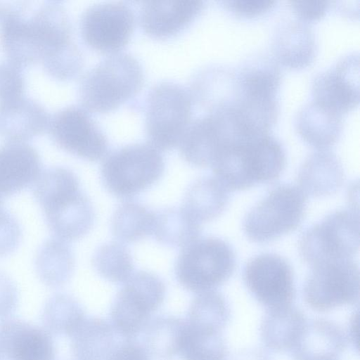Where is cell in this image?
<instances>
[{"label": "cell", "instance_id": "1f68e13d", "mask_svg": "<svg viewBox=\"0 0 360 360\" xmlns=\"http://www.w3.org/2000/svg\"><path fill=\"white\" fill-rule=\"evenodd\" d=\"M86 318L79 302L63 293L56 294L47 300L41 314L45 329L51 334L70 337Z\"/></svg>", "mask_w": 360, "mask_h": 360}, {"label": "cell", "instance_id": "7402d4cb", "mask_svg": "<svg viewBox=\"0 0 360 360\" xmlns=\"http://www.w3.org/2000/svg\"><path fill=\"white\" fill-rule=\"evenodd\" d=\"M273 51L277 60L284 66L291 69L305 68L316 56L314 34L304 22L285 23L275 34Z\"/></svg>", "mask_w": 360, "mask_h": 360}, {"label": "cell", "instance_id": "f35d334b", "mask_svg": "<svg viewBox=\"0 0 360 360\" xmlns=\"http://www.w3.org/2000/svg\"><path fill=\"white\" fill-rule=\"evenodd\" d=\"M18 290L11 278L0 271V319H7L15 310Z\"/></svg>", "mask_w": 360, "mask_h": 360}, {"label": "cell", "instance_id": "7a4b0ae2", "mask_svg": "<svg viewBox=\"0 0 360 360\" xmlns=\"http://www.w3.org/2000/svg\"><path fill=\"white\" fill-rule=\"evenodd\" d=\"M143 72L128 53H114L97 64L83 77L79 98L85 110L110 112L136 96L142 89Z\"/></svg>", "mask_w": 360, "mask_h": 360}, {"label": "cell", "instance_id": "60d3db41", "mask_svg": "<svg viewBox=\"0 0 360 360\" xmlns=\"http://www.w3.org/2000/svg\"><path fill=\"white\" fill-rule=\"evenodd\" d=\"M226 360H270L269 356L258 349H244L235 352Z\"/></svg>", "mask_w": 360, "mask_h": 360}, {"label": "cell", "instance_id": "d590c367", "mask_svg": "<svg viewBox=\"0 0 360 360\" xmlns=\"http://www.w3.org/2000/svg\"><path fill=\"white\" fill-rule=\"evenodd\" d=\"M23 88L22 75L13 63L0 65V98L1 101L20 96Z\"/></svg>", "mask_w": 360, "mask_h": 360}, {"label": "cell", "instance_id": "8d00e7d4", "mask_svg": "<svg viewBox=\"0 0 360 360\" xmlns=\"http://www.w3.org/2000/svg\"><path fill=\"white\" fill-rule=\"evenodd\" d=\"M226 8L241 18H253L270 11L276 4L274 0H225Z\"/></svg>", "mask_w": 360, "mask_h": 360}, {"label": "cell", "instance_id": "b9f144b4", "mask_svg": "<svg viewBox=\"0 0 360 360\" xmlns=\"http://www.w3.org/2000/svg\"><path fill=\"white\" fill-rule=\"evenodd\" d=\"M1 356H2V355H1V352H0V360H1Z\"/></svg>", "mask_w": 360, "mask_h": 360}, {"label": "cell", "instance_id": "74e56055", "mask_svg": "<svg viewBox=\"0 0 360 360\" xmlns=\"http://www.w3.org/2000/svg\"><path fill=\"white\" fill-rule=\"evenodd\" d=\"M331 1L327 0H292L290 6L297 16L303 21H314L323 17Z\"/></svg>", "mask_w": 360, "mask_h": 360}, {"label": "cell", "instance_id": "8992f818", "mask_svg": "<svg viewBox=\"0 0 360 360\" xmlns=\"http://www.w3.org/2000/svg\"><path fill=\"white\" fill-rule=\"evenodd\" d=\"M306 202L307 195L297 186H277L245 216V235L253 242L266 243L295 230L303 220Z\"/></svg>", "mask_w": 360, "mask_h": 360}, {"label": "cell", "instance_id": "4dcf8cb0", "mask_svg": "<svg viewBox=\"0 0 360 360\" xmlns=\"http://www.w3.org/2000/svg\"><path fill=\"white\" fill-rule=\"evenodd\" d=\"M154 212L135 201L119 205L111 219L112 235L120 241L133 243L152 233Z\"/></svg>", "mask_w": 360, "mask_h": 360}, {"label": "cell", "instance_id": "ba28073f", "mask_svg": "<svg viewBox=\"0 0 360 360\" xmlns=\"http://www.w3.org/2000/svg\"><path fill=\"white\" fill-rule=\"evenodd\" d=\"M165 296V285L159 276L146 271L133 273L111 307L110 324L115 332L126 340H133L144 330Z\"/></svg>", "mask_w": 360, "mask_h": 360}, {"label": "cell", "instance_id": "5b68a950", "mask_svg": "<svg viewBox=\"0 0 360 360\" xmlns=\"http://www.w3.org/2000/svg\"><path fill=\"white\" fill-rule=\"evenodd\" d=\"M146 101L148 144L158 150L174 148L190 123L191 94L179 84L163 82L151 89Z\"/></svg>", "mask_w": 360, "mask_h": 360}, {"label": "cell", "instance_id": "cb8c5ba5", "mask_svg": "<svg viewBox=\"0 0 360 360\" xmlns=\"http://www.w3.org/2000/svg\"><path fill=\"white\" fill-rule=\"evenodd\" d=\"M307 319L291 305L268 309L260 325V337L271 351L289 352L299 338Z\"/></svg>", "mask_w": 360, "mask_h": 360}, {"label": "cell", "instance_id": "d4e9b609", "mask_svg": "<svg viewBox=\"0 0 360 360\" xmlns=\"http://www.w3.org/2000/svg\"><path fill=\"white\" fill-rule=\"evenodd\" d=\"M115 333L105 320L85 318L70 337L75 360H106L116 346Z\"/></svg>", "mask_w": 360, "mask_h": 360}, {"label": "cell", "instance_id": "83f0119b", "mask_svg": "<svg viewBox=\"0 0 360 360\" xmlns=\"http://www.w3.org/2000/svg\"><path fill=\"white\" fill-rule=\"evenodd\" d=\"M200 223L183 207H168L154 212L152 235L169 247H184L198 239Z\"/></svg>", "mask_w": 360, "mask_h": 360}, {"label": "cell", "instance_id": "7c38bea8", "mask_svg": "<svg viewBox=\"0 0 360 360\" xmlns=\"http://www.w3.org/2000/svg\"><path fill=\"white\" fill-rule=\"evenodd\" d=\"M49 126L56 143L77 157L97 161L108 152L105 136L83 108L70 106L58 111Z\"/></svg>", "mask_w": 360, "mask_h": 360}, {"label": "cell", "instance_id": "f1b7e54d", "mask_svg": "<svg viewBox=\"0 0 360 360\" xmlns=\"http://www.w3.org/2000/svg\"><path fill=\"white\" fill-rule=\"evenodd\" d=\"M37 273L47 286L60 287L71 278L75 259L70 247L62 240H47L38 250L35 262Z\"/></svg>", "mask_w": 360, "mask_h": 360}, {"label": "cell", "instance_id": "9a60e30c", "mask_svg": "<svg viewBox=\"0 0 360 360\" xmlns=\"http://www.w3.org/2000/svg\"><path fill=\"white\" fill-rule=\"evenodd\" d=\"M232 139L224 115L219 111L209 112L189 123L179 143L180 153L191 165L211 166L219 150Z\"/></svg>", "mask_w": 360, "mask_h": 360}, {"label": "cell", "instance_id": "3957f363", "mask_svg": "<svg viewBox=\"0 0 360 360\" xmlns=\"http://www.w3.org/2000/svg\"><path fill=\"white\" fill-rule=\"evenodd\" d=\"M164 169V159L158 150L148 143H134L109 154L102 163L101 175L110 193L126 198L150 187Z\"/></svg>", "mask_w": 360, "mask_h": 360}, {"label": "cell", "instance_id": "e575fe53", "mask_svg": "<svg viewBox=\"0 0 360 360\" xmlns=\"http://www.w3.org/2000/svg\"><path fill=\"white\" fill-rule=\"evenodd\" d=\"M0 197V258L9 255L21 240V229L15 217L3 205Z\"/></svg>", "mask_w": 360, "mask_h": 360}, {"label": "cell", "instance_id": "4fadbf2b", "mask_svg": "<svg viewBox=\"0 0 360 360\" xmlns=\"http://www.w3.org/2000/svg\"><path fill=\"white\" fill-rule=\"evenodd\" d=\"M131 9L122 2L103 3L89 7L81 20V32L91 49L113 53L128 43L134 27Z\"/></svg>", "mask_w": 360, "mask_h": 360}, {"label": "cell", "instance_id": "52a82bcc", "mask_svg": "<svg viewBox=\"0 0 360 360\" xmlns=\"http://www.w3.org/2000/svg\"><path fill=\"white\" fill-rule=\"evenodd\" d=\"M359 248V219L354 209L333 212L306 230L299 241V251L311 266L349 259Z\"/></svg>", "mask_w": 360, "mask_h": 360}, {"label": "cell", "instance_id": "e0dca14e", "mask_svg": "<svg viewBox=\"0 0 360 360\" xmlns=\"http://www.w3.org/2000/svg\"><path fill=\"white\" fill-rule=\"evenodd\" d=\"M204 4L199 0L143 2L140 13L141 26L153 38H169L191 22L202 11Z\"/></svg>", "mask_w": 360, "mask_h": 360}, {"label": "cell", "instance_id": "6da1fadb", "mask_svg": "<svg viewBox=\"0 0 360 360\" xmlns=\"http://www.w3.org/2000/svg\"><path fill=\"white\" fill-rule=\"evenodd\" d=\"M281 143L269 133L226 143L211 167L228 191H241L277 179L285 166Z\"/></svg>", "mask_w": 360, "mask_h": 360}, {"label": "cell", "instance_id": "d6986e66", "mask_svg": "<svg viewBox=\"0 0 360 360\" xmlns=\"http://www.w3.org/2000/svg\"><path fill=\"white\" fill-rule=\"evenodd\" d=\"M347 338L332 321L307 320L289 352L293 360H336L346 348Z\"/></svg>", "mask_w": 360, "mask_h": 360}, {"label": "cell", "instance_id": "30bf717a", "mask_svg": "<svg viewBox=\"0 0 360 360\" xmlns=\"http://www.w3.org/2000/svg\"><path fill=\"white\" fill-rule=\"evenodd\" d=\"M55 236L63 241L79 239L93 226L95 213L79 186H68L37 200Z\"/></svg>", "mask_w": 360, "mask_h": 360}, {"label": "cell", "instance_id": "ffe728a7", "mask_svg": "<svg viewBox=\"0 0 360 360\" xmlns=\"http://www.w3.org/2000/svg\"><path fill=\"white\" fill-rule=\"evenodd\" d=\"M345 179L341 162L330 151L319 150L310 154L300 167L297 182L301 191L311 197H323L335 193Z\"/></svg>", "mask_w": 360, "mask_h": 360}, {"label": "cell", "instance_id": "ac0fdd59", "mask_svg": "<svg viewBox=\"0 0 360 360\" xmlns=\"http://www.w3.org/2000/svg\"><path fill=\"white\" fill-rule=\"evenodd\" d=\"M41 172L38 153L20 141L0 146V197L9 196L34 184Z\"/></svg>", "mask_w": 360, "mask_h": 360}, {"label": "cell", "instance_id": "484cf974", "mask_svg": "<svg viewBox=\"0 0 360 360\" xmlns=\"http://www.w3.org/2000/svg\"><path fill=\"white\" fill-rule=\"evenodd\" d=\"M228 192L215 177H202L187 189L183 208L199 223L211 221L224 210Z\"/></svg>", "mask_w": 360, "mask_h": 360}, {"label": "cell", "instance_id": "8fae6325", "mask_svg": "<svg viewBox=\"0 0 360 360\" xmlns=\"http://www.w3.org/2000/svg\"><path fill=\"white\" fill-rule=\"evenodd\" d=\"M243 280L253 297L268 309L291 305L295 299L292 268L276 254L251 259L245 266Z\"/></svg>", "mask_w": 360, "mask_h": 360}, {"label": "cell", "instance_id": "44dd1931", "mask_svg": "<svg viewBox=\"0 0 360 360\" xmlns=\"http://www.w3.org/2000/svg\"><path fill=\"white\" fill-rule=\"evenodd\" d=\"M1 101L0 134L9 141L23 142L49 124L44 109L32 100L20 96Z\"/></svg>", "mask_w": 360, "mask_h": 360}, {"label": "cell", "instance_id": "9c48e42d", "mask_svg": "<svg viewBox=\"0 0 360 360\" xmlns=\"http://www.w3.org/2000/svg\"><path fill=\"white\" fill-rule=\"evenodd\" d=\"M359 297V269L351 259L312 266L303 286L305 303L317 311L354 304L358 302Z\"/></svg>", "mask_w": 360, "mask_h": 360}, {"label": "cell", "instance_id": "d6a6232c", "mask_svg": "<svg viewBox=\"0 0 360 360\" xmlns=\"http://www.w3.org/2000/svg\"><path fill=\"white\" fill-rule=\"evenodd\" d=\"M92 263L104 278L114 283H124L133 274L131 255L122 244L110 242L100 246L94 252Z\"/></svg>", "mask_w": 360, "mask_h": 360}, {"label": "cell", "instance_id": "603a6c76", "mask_svg": "<svg viewBox=\"0 0 360 360\" xmlns=\"http://www.w3.org/2000/svg\"><path fill=\"white\" fill-rule=\"evenodd\" d=\"M295 128L309 145L323 150L333 146L342 130V115L311 100L297 113Z\"/></svg>", "mask_w": 360, "mask_h": 360}, {"label": "cell", "instance_id": "2e32d148", "mask_svg": "<svg viewBox=\"0 0 360 360\" xmlns=\"http://www.w3.org/2000/svg\"><path fill=\"white\" fill-rule=\"evenodd\" d=\"M0 352L9 360H55L56 357L49 332L13 319L0 322Z\"/></svg>", "mask_w": 360, "mask_h": 360}, {"label": "cell", "instance_id": "5bb4252c", "mask_svg": "<svg viewBox=\"0 0 360 360\" xmlns=\"http://www.w3.org/2000/svg\"><path fill=\"white\" fill-rule=\"evenodd\" d=\"M314 101L340 115L359 102V56L352 52L340 58L312 80Z\"/></svg>", "mask_w": 360, "mask_h": 360}, {"label": "cell", "instance_id": "836d02e7", "mask_svg": "<svg viewBox=\"0 0 360 360\" xmlns=\"http://www.w3.org/2000/svg\"><path fill=\"white\" fill-rule=\"evenodd\" d=\"M180 354L183 360H226L229 355L221 332L193 329L188 324Z\"/></svg>", "mask_w": 360, "mask_h": 360}, {"label": "cell", "instance_id": "4316f807", "mask_svg": "<svg viewBox=\"0 0 360 360\" xmlns=\"http://www.w3.org/2000/svg\"><path fill=\"white\" fill-rule=\"evenodd\" d=\"M143 332V347L150 356L169 359L180 354L186 338L187 323L174 316H162L150 321Z\"/></svg>", "mask_w": 360, "mask_h": 360}, {"label": "cell", "instance_id": "f546056e", "mask_svg": "<svg viewBox=\"0 0 360 360\" xmlns=\"http://www.w3.org/2000/svg\"><path fill=\"white\" fill-rule=\"evenodd\" d=\"M231 311L225 298L214 290L198 293L192 300L186 323L193 329L222 332Z\"/></svg>", "mask_w": 360, "mask_h": 360}, {"label": "cell", "instance_id": "ab89813d", "mask_svg": "<svg viewBox=\"0 0 360 360\" xmlns=\"http://www.w3.org/2000/svg\"><path fill=\"white\" fill-rule=\"evenodd\" d=\"M106 360H150V354L143 345L126 340L115 347Z\"/></svg>", "mask_w": 360, "mask_h": 360}, {"label": "cell", "instance_id": "277c9868", "mask_svg": "<svg viewBox=\"0 0 360 360\" xmlns=\"http://www.w3.org/2000/svg\"><path fill=\"white\" fill-rule=\"evenodd\" d=\"M235 266V254L229 243L214 237L198 238L180 252L175 275L184 288L200 293L223 284L232 275Z\"/></svg>", "mask_w": 360, "mask_h": 360}]
</instances>
